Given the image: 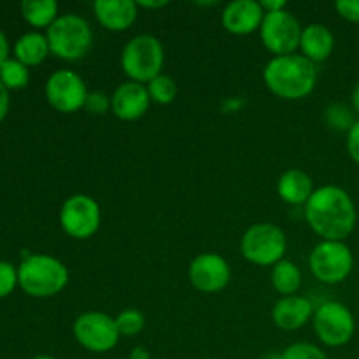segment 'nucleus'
Returning a JSON list of instances; mask_svg holds the SVG:
<instances>
[{"label":"nucleus","mask_w":359,"mask_h":359,"mask_svg":"<svg viewBox=\"0 0 359 359\" xmlns=\"http://www.w3.org/2000/svg\"><path fill=\"white\" fill-rule=\"evenodd\" d=\"M72 330L77 344L90 353L97 354L112 351L121 339L116 319L104 312H84L74 321Z\"/></svg>","instance_id":"9d476101"},{"label":"nucleus","mask_w":359,"mask_h":359,"mask_svg":"<svg viewBox=\"0 0 359 359\" xmlns=\"http://www.w3.org/2000/svg\"><path fill=\"white\" fill-rule=\"evenodd\" d=\"M314 332L328 347H342L351 342L356 332V321L349 309L340 302H325L314 311Z\"/></svg>","instance_id":"6e6552de"},{"label":"nucleus","mask_w":359,"mask_h":359,"mask_svg":"<svg viewBox=\"0 0 359 359\" xmlns=\"http://www.w3.org/2000/svg\"><path fill=\"white\" fill-rule=\"evenodd\" d=\"M53 55L65 62H79L93 46L91 25L79 14H62L46 32Z\"/></svg>","instance_id":"20e7f679"},{"label":"nucleus","mask_w":359,"mask_h":359,"mask_svg":"<svg viewBox=\"0 0 359 359\" xmlns=\"http://www.w3.org/2000/svg\"><path fill=\"white\" fill-rule=\"evenodd\" d=\"M100 205L90 195L69 196L60 209V224L69 237L86 241L100 228Z\"/></svg>","instance_id":"9b49d317"},{"label":"nucleus","mask_w":359,"mask_h":359,"mask_svg":"<svg viewBox=\"0 0 359 359\" xmlns=\"http://www.w3.org/2000/svg\"><path fill=\"white\" fill-rule=\"evenodd\" d=\"M351 100H353V107H354V111H358V112H359V81H358L356 86H354L353 95H351Z\"/></svg>","instance_id":"e433bc0d"},{"label":"nucleus","mask_w":359,"mask_h":359,"mask_svg":"<svg viewBox=\"0 0 359 359\" xmlns=\"http://www.w3.org/2000/svg\"><path fill=\"white\" fill-rule=\"evenodd\" d=\"M0 81L7 90H23L30 81V70L16 58H7L0 65Z\"/></svg>","instance_id":"5701e85b"},{"label":"nucleus","mask_w":359,"mask_h":359,"mask_svg":"<svg viewBox=\"0 0 359 359\" xmlns=\"http://www.w3.org/2000/svg\"><path fill=\"white\" fill-rule=\"evenodd\" d=\"M116 319V325H118L119 335L121 337H135L146 326V319H144L142 312H139L137 309H126V311L119 312Z\"/></svg>","instance_id":"393cba45"},{"label":"nucleus","mask_w":359,"mask_h":359,"mask_svg":"<svg viewBox=\"0 0 359 359\" xmlns=\"http://www.w3.org/2000/svg\"><path fill=\"white\" fill-rule=\"evenodd\" d=\"M84 111L95 116H105L109 111H112V100L105 91H90L84 104Z\"/></svg>","instance_id":"cd10ccee"},{"label":"nucleus","mask_w":359,"mask_h":359,"mask_svg":"<svg viewBox=\"0 0 359 359\" xmlns=\"http://www.w3.org/2000/svg\"><path fill=\"white\" fill-rule=\"evenodd\" d=\"M277 359H328V356L314 344L297 342L286 347Z\"/></svg>","instance_id":"bb28decb"},{"label":"nucleus","mask_w":359,"mask_h":359,"mask_svg":"<svg viewBox=\"0 0 359 359\" xmlns=\"http://www.w3.org/2000/svg\"><path fill=\"white\" fill-rule=\"evenodd\" d=\"M7 111H9V90L0 81V123L7 116Z\"/></svg>","instance_id":"2f4dec72"},{"label":"nucleus","mask_w":359,"mask_h":359,"mask_svg":"<svg viewBox=\"0 0 359 359\" xmlns=\"http://www.w3.org/2000/svg\"><path fill=\"white\" fill-rule=\"evenodd\" d=\"M270 280H272V286L277 293L284 294V297H291V294L300 290L302 272L297 263L290 262V259H283V262L272 266Z\"/></svg>","instance_id":"4be33fe9"},{"label":"nucleus","mask_w":359,"mask_h":359,"mask_svg":"<svg viewBox=\"0 0 359 359\" xmlns=\"http://www.w3.org/2000/svg\"><path fill=\"white\" fill-rule=\"evenodd\" d=\"M326 123L332 126L333 130H340V132H349L354 126V116L347 105L344 104H332L326 109Z\"/></svg>","instance_id":"a878e982"},{"label":"nucleus","mask_w":359,"mask_h":359,"mask_svg":"<svg viewBox=\"0 0 359 359\" xmlns=\"http://www.w3.org/2000/svg\"><path fill=\"white\" fill-rule=\"evenodd\" d=\"M262 7L266 13H277V11H284L287 7V4L284 0H262Z\"/></svg>","instance_id":"473e14b6"},{"label":"nucleus","mask_w":359,"mask_h":359,"mask_svg":"<svg viewBox=\"0 0 359 359\" xmlns=\"http://www.w3.org/2000/svg\"><path fill=\"white\" fill-rule=\"evenodd\" d=\"M335 9L344 20L359 23V0H339L335 2Z\"/></svg>","instance_id":"c756f323"},{"label":"nucleus","mask_w":359,"mask_h":359,"mask_svg":"<svg viewBox=\"0 0 359 359\" xmlns=\"http://www.w3.org/2000/svg\"><path fill=\"white\" fill-rule=\"evenodd\" d=\"M20 9L25 21L35 28H49L60 16L55 0H23Z\"/></svg>","instance_id":"412c9836"},{"label":"nucleus","mask_w":359,"mask_h":359,"mask_svg":"<svg viewBox=\"0 0 359 359\" xmlns=\"http://www.w3.org/2000/svg\"><path fill=\"white\" fill-rule=\"evenodd\" d=\"M265 18L262 4L256 0H235L223 11V27L233 35H249L259 30Z\"/></svg>","instance_id":"2eb2a0df"},{"label":"nucleus","mask_w":359,"mask_h":359,"mask_svg":"<svg viewBox=\"0 0 359 359\" xmlns=\"http://www.w3.org/2000/svg\"><path fill=\"white\" fill-rule=\"evenodd\" d=\"M93 13L105 30L125 32L135 23L139 6L133 0H97Z\"/></svg>","instance_id":"f3484780"},{"label":"nucleus","mask_w":359,"mask_h":359,"mask_svg":"<svg viewBox=\"0 0 359 359\" xmlns=\"http://www.w3.org/2000/svg\"><path fill=\"white\" fill-rule=\"evenodd\" d=\"M304 27L293 13L287 9L277 13H266L259 27V37L263 46L273 56L294 55L300 48V39Z\"/></svg>","instance_id":"1a4fd4ad"},{"label":"nucleus","mask_w":359,"mask_h":359,"mask_svg":"<svg viewBox=\"0 0 359 359\" xmlns=\"http://www.w3.org/2000/svg\"><path fill=\"white\" fill-rule=\"evenodd\" d=\"M9 58V41H7L6 34L0 30V65Z\"/></svg>","instance_id":"72a5a7b5"},{"label":"nucleus","mask_w":359,"mask_h":359,"mask_svg":"<svg viewBox=\"0 0 359 359\" xmlns=\"http://www.w3.org/2000/svg\"><path fill=\"white\" fill-rule=\"evenodd\" d=\"M46 98L55 111L62 114H74L84 109L88 98V88L83 77L69 69H60L48 77Z\"/></svg>","instance_id":"f8f14e48"},{"label":"nucleus","mask_w":359,"mask_h":359,"mask_svg":"<svg viewBox=\"0 0 359 359\" xmlns=\"http://www.w3.org/2000/svg\"><path fill=\"white\" fill-rule=\"evenodd\" d=\"M263 81L276 97L302 100L314 91L318 83L316 63L302 55L273 56L263 70Z\"/></svg>","instance_id":"f03ea898"},{"label":"nucleus","mask_w":359,"mask_h":359,"mask_svg":"<svg viewBox=\"0 0 359 359\" xmlns=\"http://www.w3.org/2000/svg\"><path fill=\"white\" fill-rule=\"evenodd\" d=\"M188 277L195 290L202 293H217L228 286L231 270L223 256L216 252H202L189 263Z\"/></svg>","instance_id":"ddd939ff"},{"label":"nucleus","mask_w":359,"mask_h":359,"mask_svg":"<svg viewBox=\"0 0 359 359\" xmlns=\"http://www.w3.org/2000/svg\"><path fill=\"white\" fill-rule=\"evenodd\" d=\"M314 305L309 298L291 294L283 297L272 309L273 325L284 332H294L304 328L309 319L314 318Z\"/></svg>","instance_id":"dca6fc26"},{"label":"nucleus","mask_w":359,"mask_h":359,"mask_svg":"<svg viewBox=\"0 0 359 359\" xmlns=\"http://www.w3.org/2000/svg\"><path fill=\"white\" fill-rule=\"evenodd\" d=\"M18 284L16 266L9 262H0V298L9 297Z\"/></svg>","instance_id":"c85d7f7f"},{"label":"nucleus","mask_w":359,"mask_h":359,"mask_svg":"<svg viewBox=\"0 0 359 359\" xmlns=\"http://www.w3.org/2000/svg\"><path fill=\"white\" fill-rule=\"evenodd\" d=\"M130 359H151V354L146 347H135L130 353Z\"/></svg>","instance_id":"f704fd0d"},{"label":"nucleus","mask_w":359,"mask_h":359,"mask_svg":"<svg viewBox=\"0 0 359 359\" xmlns=\"http://www.w3.org/2000/svg\"><path fill=\"white\" fill-rule=\"evenodd\" d=\"M49 53L48 37L41 32H27L14 42V58L27 67L41 65Z\"/></svg>","instance_id":"aec40b11"},{"label":"nucleus","mask_w":359,"mask_h":359,"mask_svg":"<svg viewBox=\"0 0 359 359\" xmlns=\"http://www.w3.org/2000/svg\"><path fill=\"white\" fill-rule=\"evenodd\" d=\"M300 49L302 56L311 60L312 63H323L335 49V35L326 25L311 23L302 30Z\"/></svg>","instance_id":"a211bd4d"},{"label":"nucleus","mask_w":359,"mask_h":359,"mask_svg":"<svg viewBox=\"0 0 359 359\" xmlns=\"http://www.w3.org/2000/svg\"><path fill=\"white\" fill-rule=\"evenodd\" d=\"M137 6L144 7V9H161V7L168 6V2L167 0H160V2H142L140 0V2H137Z\"/></svg>","instance_id":"c9c22d12"},{"label":"nucleus","mask_w":359,"mask_h":359,"mask_svg":"<svg viewBox=\"0 0 359 359\" xmlns=\"http://www.w3.org/2000/svg\"><path fill=\"white\" fill-rule=\"evenodd\" d=\"M305 219L323 241L344 242L356 226V205L346 189L321 186L305 203Z\"/></svg>","instance_id":"f257e3e1"},{"label":"nucleus","mask_w":359,"mask_h":359,"mask_svg":"<svg viewBox=\"0 0 359 359\" xmlns=\"http://www.w3.org/2000/svg\"><path fill=\"white\" fill-rule=\"evenodd\" d=\"M112 112L121 121H137L147 112L151 105L146 84L126 81L119 84L111 97Z\"/></svg>","instance_id":"4468645a"},{"label":"nucleus","mask_w":359,"mask_h":359,"mask_svg":"<svg viewBox=\"0 0 359 359\" xmlns=\"http://www.w3.org/2000/svg\"><path fill=\"white\" fill-rule=\"evenodd\" d=\"M314 191L312 177L300 168H290L277 181V193L280 200L290 205H305Z\"/></svg>","instance_id":"6ab92c4d"},{"label":"nucleus","mask_w":359,"mask_h":359,"mask_svg":"<svg viewBox=\"0 0 359 359\" xmlns=\"http://www.w3.org/2000/svg\"><path fill=\"white\" fill-rule=\"evenodd\" d=\"M347 151L354 163L359 165V121L354 123L353 128L347 132Z\"/></svg>","instance_id":"7c9ffc66"},{"label":"nucleus","mask_w":359,"mask_h":359,"mask_svg":"<svg viewBox=\"0 0 359 359\" xmlns=\"http://www.w3.org/2000/svg\"><path fill=\"white\" fill-rule=\"evenodd\" d=\"M32 359H56V358H53V356H46V354H42V356H35V358H32Z\"/></svg>","instance_id":"4c0bfd02"},{"label":"nucleus","mask_w":359,"mask_h":359,"mask_svg":"<svg viewBox=\"0 0 359 359\" xmlns=\"http://www.w3.org/2000/svg\"><path fill=\"white\" fill-rule=\"evenodd\" d=\"M165 49L154 35L142 34L130 39L121 51V69L130 81L147 84L163 74Z\"/></svg>","instance_id":"39448f33"},{"label":"nucleus","mask_w":359,"mask_h":359,"mask_svg":"<svg viewBox=\"0 0 359 359\" xmlns=\"http://www.w3.org/2000/svg\"><path fill=\"white\" fill-rule=\"evenodd\" d=\"M286 249V235L273 223H256L242 235L241 252L252 265H277L284 259Z\"/></svg>","instance_id":"423d86ee"},{"label":"nucleus","mask_w":359,"mask_h":359,"mask_svg":"<svg viewBox=\"0 0 359 359\" xmlns=\"http://www.w3.org/2000/svg\"><path fill=\"white\" fill-rule=\"evenodd\" d=\"M18 283L30 297L49 298L65 290L69 284V270L55 256L30 255L20 263Z\"/></svg>","instance_id":"7ed1b4c3"},{"label":"nucleus","mask_w":359,"mask_h":359,"mask_svg":"<svg viewBox=\"0 0 359 359\" xmlns=\"http://www.w3.org/2000/svg\"><path fill=\"white\" fill-rule=\"evenodd\" d=\"M312 276L325 284H340L351 276L354 266L353 251L346 242L321 241L309 258Z\"/></svg>","instance_id":"0eeeda50"},{"label":"nucleus","mask_w":359,"mask_h":359,"mask_svg":"<svg viewBox=\"0 0 359 359\" xmlns=\"http://www.w3.org/2000/svg\"><path fill=\"white\" fill-rule=\"evenodd\" d=\"M147 93H149L151 102L160 105H168L177 98L179 88L177 83L174 81V77L167 76V74H160L158 77H154L153 81L146 84Z\"/></svg>","instance_id":"b1692460"}]
</instances>
